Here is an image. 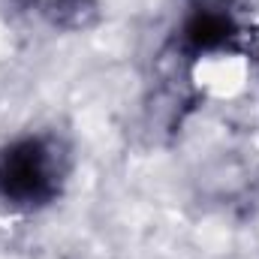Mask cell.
<instances>
[{
  "mask_svg": "<svg viewBox=\"0 0 259 259\" xmlns=\"http://www.w3.org/2000/svg\"><path fill=\"white\" fill-rule=\"evenodd\" d=\"M61 166L46 139H21L0 151V196L12 205H42L58 193Z\"/></svg>",
  "mask_w": 259,
  "mask_h": 259,
  "instance_id": "1",
  "label": "cell"
},
{
  "mask_svg": "<svg viewBox=\"0 0 259 259\" xmlns=\"http://www.w3.org/2000/svg\"><path fill=\"white\" fill-rule=\"evenodd\" d=\"M187 39L196 49H217L232 39V21L220 12H196L187 24Z\"/></svg>",
  "mask_w": 259,
  "mask_h": 259,
  "instance_id": "2",
  "label": "cell"
}]
</instances>
